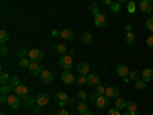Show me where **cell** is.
<instances>
[{
  "instance_id": "603a6c76",
  "label": "cell",
  "mask_w": 153,
  "mask_h": 115,
  "mask_svg": "<svg viewBox=\"0 0 153 115\" xmlns=\"http://www.w3.org/2000/svg\"><path fill=\"white\" fill-rule=\"evenodd\" d=\"M8 84L12 87V91H16V87H17L19 84H22V83L19 81V77H16V75H14V77H11V80H9V83H8Z\"/></svg>"
},
{
  "instance_id": "2e32d148",
  "label": "cell",
  "mask_w": 153,
  "mask_h": 115,
  "mask_svg": "<svg viewBox=\"0 0 153 115\" xmlns=\"http://www.w3.org/2000/svg\"><path fill=\"white\" fill-rule=\"evenodd\" d=\"M141 80H144L146 83L153 80V69H152V68H146V69L141 72Z\"/></svg>"
},
{
  "instance_id": "74e56055",
  "label": "cell",
  "mask_w": 153,
  "mask_h": 115,
  "mask_svg": "<svg viewBox=\"0 0 153 115\" xmlns=\"http://www.w3.org/2000/svg\"><path fill=\"white\" fill-rule=\"evenodd\" d=\"M80 84H86L87 83V75H78V78H76Z\"/></svg>"
},
{
  "instance_id": "836d02e7",
  "label": "cell",
  "mask_w": 153,
  "mask_h": 115,
  "mask_svg": "<svg viewBox=\"0 0 153 115\" xmlns=\"http://www.w3.org/2000/svg\"><path fill=\"white\" fill-rule=\"evenodd\" d=\"M28 54H29V51H25V49H19V51H17V55L22 57V58H26Z\"/></svg>"
},
{
  "instance_id": "681fc988",
  "label": "cell",
  "mask_w": 153,
  "mask_h": 115,
  "mask_svg": "<svg viewBox=\"0 0 153 115\" xmlns=\"http://www.w3.org/2000/svg\"><path fill=\"white\" fill-rule=\"evenodd\" d=\"M126 31L127 32H132V25H126Z\"/></svg>"
},
{
  "instance_id": "7a4b0ae2",
  "label": "cell",
  "mask_w": 153,
  "mask_h": 115,
  "mask_svg": "<svg viewBox=\"0 0 153 115\" xmlns=\"http://www.w3.org/2000/svg\"><path fill=\"white\" fill-rule=\"evenodd\" d=\"M43 57H45V54H43L42 49H31L29 54H28V58L31 61H37V63H40L43 60Z\"/></svg>"
},
{
  "instance_id": "60d3db41",
  "label": "cell",
  "mask_w": 153,
  "mask_h": 115,
  "mask_svg": "<svg viewBox=\"0 0 153 115\" xmlns=\"http://www.w3.org/2000/svg\"><path fill=\"white\" fill-rule=\"evenodd\" d=\"M0 54H2V57H5V55L8 54V48H6L5 45H2V46H0Z\"/></svg>"
},
{
  "instance_id": "d4e9b609",
  "label": "cell",
  "mask_w": 153,
  "mask_h": 115,
  "mask_svg": "<svg viewBox=\"0 0 153 115\" xmlns=\"http://www.w3.org/2000/svg\"><path fill=\"white\" fill-rule=\"evenodd\" d=\"M129 78H130V80H133V81L136 83L138 80H141V72H138V71H132V72L129 74Z\"/></svg>"
},
{
  "instance_id": "e0dca14e",
  "label": "cell",
  "mask_w": 153,
  "mask_h": 115,
  "mask_svg": "<svg viewBox=\"0 0 153 115\" xmlns=\"http://www.w3.org/2000/svg\"><path fill=\"white\" fill-rule=\"evenodd\" d=\"M60 37L61 38H65V40H74V31L69 29V28H65V29H61L60 31Z\"/></svg>"
},
{
  "instance_id": "1f68e13d",
  "label": "cell",
  "mask_w": 153,
  "mask_h": 115,
  "mask_svg": "<svg viewBox=\"0 0 153 115\" xmlns=\"http://www.w3.org/2000/svg\"><path fill=\"white\" fill-rule=\"evenodd\" d=\"M146 28H147V31H150L153 34V17H150V19L146 20Z\"/></svg>"
},
{
  "instance_id": "4316f807",
  "label": "cell",
  "mask_w": 153,
  "mask_h": 115,
  "mask_svg": "<svg viewBox=\"0 0 153 115\" xmlns=\"http://www.w3.org/2000/svg\"><path fill=\"white\" fill-rule=\"evenodd\" d=\"M76 112H80L81 115H84L87 112V105L84 103V101H81V103H78V106H76Z\"/></svg>"
},
{
  "instance_id": "7c38bea8",
  "label": "cell",
  "mask_w": 153,
  "mask_h": 115,
  "mask_svg": "<svg viewBox=\"0 0 153 115\" xmlns=\"http://www.w3.org/2000/svg\"><path fill=\"white\" fill-rule=\"evenodd\" d=\"M49 103V95L48 94H38L37 97H35V105H38V106H46Z\"/></svg>"
},
{
  "instance_id": "3957f363",
  "label": "cell",
  "mask_w": 153,
  "mask_h": 115,
  "mask_svg": "<svg viewBox=\"0 0 153 115\" xmlns=\"http://www.w3.org/2000/svg\"><path fill=\"white\" fill-rule=\"evenodd\" d=\"M11 109H19L20 108V105H22V98L20 97H17L16 94H11L9 97H8V103H6Z\"/></svg>"
},
{
  "instance_id": "83f0119b",
  "label": "cell",
  "mask_w": 153,
  "mask_h": 115,
  "mask_svg": "<svg viewBox=\"0 0 153 115\" xmlns=\"http://www.w3.org/2000/svg\"><path fill=\"white\" fill-rule=\"evenodd\" d=\"M81 40H83V43H84V45H91V43H92V34H91V32L83 34Z\"/></svg>"
},
{
  "instance_id": "cb8c5ba5",
  "label": "cell",
  "mask_w": 153,
  "mask_h": 115,
  "mask_svg": "<svg viewBox=\"0 0 153 115\" xmlns=\"http://www.w3.org/2000/svg\"><path fill=\"white\" fill-rule=\"evenodd\" d=\"M8 40H9V34H8V31L2 29V31H0V43H2V45H5Z\"/></svg>"
},
{
  "instance_id": "8fae6325",
  "label": "cell",
  "mask_w": 153,
  "mask_h": 115,
  "mask_svg": "<svg viewBox=\"0 0 153 115\" xmlns=\"http://www.w3.org/2000/svg\"><path fill=\"white\" fill-rule=\"evenodd\" d=\"M89 71H91V68H89V65L86 61H80L78 65H76V72L80 75H89Z\"/></svg>"
},
{
  "instance_id": "7dc6e473",
  "label": "cell",
  "mask_w": 153,
  "mask_h": 115,
  "mask_svg": "<svg viewBox=\"0 0 153 115\" xmlns=\"http://www.w3.org/2000/svg\"><path fill=\"white\" fill-rule=\"evenodd\" d=\"M57 115H68V111H65V109H60Z\"/></svg>"
},
{
  "instance_id": "f5cc1de1",
  "label": "cell",
  "mask_w": 153,
  "mask_h": 115,
  "mask_svg": "<svg viewBox=\"0 0 153 115\" xmlns=\"http://www.w3.org/2000/svg\"><path fill=\"white\" fill-rule=\"evenodd\" d=\"M0 115H6V114H5V112H2V114H0Z\"/></svg>"
},
{
  "instance_id": "30bf717a",
  "label": "cell",
  "mask_w": 153,
  "mask_h": 115,
  "mask_svg": "<svg viewBox=\"0 0 153 115\" xmlns=\"http://www.w3.org/2000/svg\"><path fill=\"white\" fill-rule=\"evenodd\" d=\"M14 94H16L17 97L23 98V97H26V95H29V89H28V86H25V84H19V86L16 87V91H14Z\"/></svg>"
},
{
  "instance_id": "5b68a950",
  "label": "cell",
  "mask_w": 153,
  "mask_h": 115,
  "mask_svg": "<svg viewBox=\"0 0 153 115\" xmlns=\"http://www.w3.org/2000/svg\"><path fill=\"white\" fill-rule=\"evenodd\" d=\"M95 106H97L100 111H106V109H109V98H107L106 95L98 97L97 101H95Z\"/></svg>"
},
{
  "instance_id": "db71d44e",
  "label": "cell",
  "mask_w": 153,
  "mask_h": 115,
  "mask_svg": "<svg viewBox=\"0 0 153 115\" xmlns=\"http://www.w3.org/2000/svg\"><path fill=\"white\" fill-rule=\"evenodd\" d=\"M150 115H153V112H152V114H150Z\"/></svg>"
},
{
  "instance_id": "6da1fadb",
  "label": "cell",
  "mask_w": 153,
  "mask_h": 115,
  "mask_svg": "<svg viewBox=\"0 0 153 115\" xmlns=\"http://www.w3.org/2000/svg\"><path fill=\"white\" fill-rule=\"evenodd\" d=\"M58 65H60V68H63L65 71H71V68H72V65H74L72 55H63V57H60Z\"/></svg>"
},
{
  "instance_id": "5bb4252c",
  "label": "cell",
  "mask_w": 153,
  "mask_h": 115,
  "mask_svg": "<svg viewBox=\"0 0 153 115\" xmlns=\"http://www.w3.org/2000/svg\"><path fill=\"white\" fill-rule=\"evenodd\" d=\"M117 74H118V77H121V78H127L129 74H130V71H129V68H127L126 65H118L117 66Z\"/></svg>"
},
{
  "instance_id": "ba28073f",
  "label": "cell",
  "mask_w": 153,
  "mask_h": 115,
  "mask_svg": "<svg viewBox=\"0 0 153 115\" xmlns=\"http://www.w3.org/2000/svg\"><path fill=\"white\" fill-rule=\"evenodd\" d=\"M107 98H120V89L115 87V86H107L106 87V94H104Z\"/></svg>"
},
{
  "instance_id": "4dcf8cb0",
  "label": "cell",
  "mask_w": 153,
  "mask_h": 115,
  "mask_svg": "<svg viewBox=\"0 0 153 115\" xmlns=\"http://www.w3.org/2000/svg\"><path fill=\"white\" fill-rule=\"evenodd\" d=\"M29 65H31V60H28V58H20V61H19V66L20 68H29Z\"/></svg>"
},
{
  "instance_id": "f6af8a7d",
  "label": "cell",
  "mask_w": 153,
  "mask_h": 115,
  "mask_svg": "<svg viewBox=\"0 0 153 115\" xmlns=\"http://www.w3.org/2000/svg\"><path fill=\"white\" fill-rule=\"evenodd\" d=\"M101 3H103V5H106V6H110L113 2H110V0H103V2H101Z\"/></svg>"
},
{
  "instance_id": "9a60e30c",
  "label": "cell",
  "mask_w": 153,
  "mask_h": 115,
  "mask_svg": "<svg viewBox=\"0 0 153 115\" xmlns=\"http://www.w3.org/2000/svg\"><path fill=\"white\" fill-rule=\"evenodd\" d=\"M139 9L143 12H152L153 2H150V0H143V2H139Z\"/></svg>"
},
{
  "instance_id": "b9f144b4",
  "label": "cell",
  "mask_w": 153,
  "mask_h": 115,
  "mask_svg": "<svg viewBox=\"0 0 153 115\" xmlns=\"http://www.w3.org/2000/svg\"><path fill=\"white\" fill-rule=\"evenodd\" d=\"M107 115H121L118 109H109L107 111Z\"/></svg>"
},
{
  "instance_id": "52a82bcc",
  "label": "cell",
  "mask_w": 153,
  "mask_h": 115,
  "mask_svg": "<svg viewBox=\"0 0 153 115\" xmlns=\"http://www.w3.org/2000/svg\"><path fill=\"white\" fill-rule=\"evenodd\" d=\"M28 71H29V74H32V75H42L43 68H42L40 63H37V61H31V65H29Z\"/></svg>"
},
{
  "instance_id": "484cf974",
  "label": "cell",
  "mask_w": 153,
  "mask_h": 115,
  "mask_svg": "<svg viewBox=\"0 0 153 115\" xmlns=\"http://www.w3.org/2000/svg\"><path fill=\"white\" fill-rule=\"evenodd\" d=\"M9 75L6 74V72H2V74H0V83H2V86H6L8 83H9Z\"/></svg>"
},
{
  "instance_id": "f546056e",
  "label": "cell",
  "mask_w": 153,
  "mask_h": 115,
  "mask_svg": "<svg viewBox=\"0 0 153 115\" xmlns=\"http://www.w3.org/2000/svg\"><path fill=\"white\" fill-rule=\"evenodd\" d=\"M126 43H127V45H133V43H135V35H133V32H127V34H126Z\"/></svg>"
},
{
  "instance_id": "ab89813d",
  "label": "cell",
  "mask_w": 153,
  "mask_h": 115,
  "mask_svg": "<svg viewBox=\"0 0 153 115\" xmlns=\"http://www.w3.org/2000/svg\"><path fill=\"white\" fill-rule=\"evenodd\" d=\"M146 43H147V46H149V48H152V49H153V34H150V35L147 37Z\"/></svg>"
},
{
  "instance_id": "7bdbcfd3",
  "label": "cell",
  "mask_w": 153,
  "mask_h": 115,
  "mask_svg": "<svg viewBox=\"0 0 153 115\" xmlns=\"http://www.w3.org/2000/svg\"><path fill=\"white\" fill-rule=\"evenodd\" d=\"M97 98H98V97H97L95 94H91V95H89V98H87V100L91 101V103H95V101H97Z\"/></svg>"
},
{
  "instance_id": "44dd1931",
  "label": "cell",
  "mask_w": 153,
  "mask_h": 115,
  "mask_svg": "<svg viewBox=\"0 0 153 115\" xmlns=\"http://www.w3.org/2000/svg\"><path fill=\"white\" fill-rule=\"evenodd\" d=\"M54 49H55V52H57V54H60L61 57L65 55V54H66V51H68V48H66L65 45H63V43H57V45L54 46Z\"/></svg>"
},
{
  "instance_id": "f907efd6",
  "label": "cell",
  "mask_w": 153,
  "mask_h": 115,
  "mask_svg": "<svg viewBox=\"0 0 153 115\" xmlns=\"http://www.w3.org/2000/svg\"><path fill=\"white\" fill-rule=\"evenodd\" d=\"M84 115H94V114H92V112H91V111H87V112H86V114H84Z\"/></svg>"
},
{
  "instance_id": "9c48e42d",
  "label": "cell",
  "mask_w": 153,
  "mask_h": 115,
  "mask_svg": "<svg viewBox=\"0 0 153 115\" xmlns=\"http://www.w3.org/2000/svg\"><path fill=\"white\" fill-rule=\"evenodd\" d=\"M61 80H63V83H65V84H72V83L75 81V75H74L71 71H63Z\"/></svg>"
},
{
  "instance_id": "d590c367",
  "label": "cell",
  "mask_w": 153,
  "mask_h": 115,
  "mask_svg": "<svg viewBox=\"0 0 153 115\" xmlns=\"http://www.w3.org/2000/svg\"><path fill=\"white\" fill-rule=\"evenodd\" d=\"M76 97H78L81 101H84V100H87L89 97H87V94L84 92V91H78V92H76Z\"/></svg>"
},
{
  "instance_id": "f1b7e54d",
  "label": "cell",
  "mask_w": 153,
  "mask_h": 115,
  "mask_svg": "<svg viewBox=\"0 0 153 115\" xmlns=\"http://www.w3.org/2000/svg\"><path fill=\"white\" fill-rule=\"evenodd\" d=\"M94 94H95L97 97H103V95L106 94V87H104V86H97L95 91H94Z\"/></svg>"
},
{
  "instance_id": "816d5d0a",
  "label": "cell",
  "mask_w": 153,
  "mask_h": 115,
  "mask_svg": "<svg viewBox=\"0 0 153 115\" xmlns=\"http://www.w3.org/2000/svg\"><path fill=\"white\" fill-rule=\"evenodd\" d=\"M121 115H130V114H129V112H127V111H126V112H123Z\"/></svg>"
},
{
  "instance_id": "4fadbf2b",
  "label": "cell",
  "mask_w": 153,
  "mask_h": 115,
  "mask_svg": "<svg viewBox=\"0 0 153 115\" xmlns=\"http://www.w3.org/2000/svg\"><path fill=\"white\" fill-rule=\"evenodd\" d=\"M40 77H42V81H43L45 84H52V83H54V75H52V72L43 71Z\"/></svg>"
},
{
  "instance_id": "8992f818",
  "label": "cell",
  "mask_w": 153,
  "mask_h": 115,
  "mask_svg": "<svg viewBox=\"0 0 153 115\" xmlns=\"http://www.w3.org/2000/svg\"><path fill=\"white\" fill-rule=\"evenodd\" d=\"M68 101H69L68 94H65V92H57V94H55V103H57L58 106H61V108L66 106Z\"/></svg>"
},
{
  "instance_id": "f35d334b",
  "label": "cell",
  "mask_w": 153,
  "mask_h": 115,
  "mask_svg": "<svg viewBox=\"0 0 153 115\" xmlns=\"http://www.w3.org/2000/svg\"><path fill=\"white\" fill-rule=\"evenodd\" d=\"M89 9H91L94 14H98V3H91L89 5Z\"/></svg>"
},
{
  "instance_id": "8d00e7d4",
  "label": "cell",
  "mask_w": 153,
  "mask_h": 115,
  "mask_svg": "<svg viewBox=\"0 0 153 115\" xmlns=\"http://www.w3.org/2000/svg\"><path fill=\"white\" fill-rule=\"evenodd\" d=\"M135 9H136V5H135L133 2H129V3H127V11H129L130 14H133Z\"/></svg>"
},
{
  "instance_id": "277c9868",
  "label": "cell",
  "mask_w": 153,
  "mask_h": 115,
  "mask_svg": "<svg viewBox=\"0 0 153 115\" xmlns=\"http://www.w3.org/2000/svg\"><path fill=\"white\" fill-rule=\"evenodd\" d=\"M94 22H95V26L104 28L107 25V17L103 14V12H98V14H95V17H94Z\"/></svg>"
},
{
  "instance_id": "d6a6232c",
  "label": "cell",
  "mask_w": 153,
  "mask_h": 115,
  "mask_svg": "<svg viewBox=\"0 0 153 115\" xmlns=\"http://www.w3.org/2000/svg\"><path fill=\"white\" fill-rule=\"evenodd\" d=\"M110 9H112L113 12H120V11H121V3H120V2H113V3L110 5Z\"/></svg>"
},
{
  "instance_id": "7402d4cb",
  "label": "cell",
  "mask_w": 153,
  "mask_h": 115,
  "mask_svg": "<svg viewBox=\"0 0 153 115\" xmlns=\"http://www.w3.org/2000/svg\"><path fill=\"white\" fill-rule=\"evenodd\" d=\"M126 108H127V101H124L123 98H117V100H115V109L123 111Z\"/></svg>"
},
{
  "instance_id": "ac0fdd59",
  "label": "cell",
  "mask_w": 153,
  "mask_h": 115,
  "mask_svg": "<svg viewBox=\"0 0 153 115\" xmlns=\"http://www.w3.org/2000/svg\"><path fill=\"white\" fill-rule=\"evenodd\" d=\"M87 84L89 86H100V77L97 74H89L87 75Z\"/></svg>"
},
{
  "instance_id": "e575fe53",
  "label": "cell",
  "mask_w": 153,
  "mask_h": 115,
  "mask_svg": "<svg viewBox=\"0 0 153 115\" xmlns=\"http://www.w3.org/2000/svg\"><path fill=\"white\" fill-rule=\"evenodd\" d=\"M135 87L141 91V89H144V87H146V81H144V80H138V81L135 83Z\"/></svg>"
},
{
  "instance_id": "ffe728a7",
  "label": "cell",
  "mask_w": 153,
  "mask_h": 115,
  "mask_svg": "<svg viewBox=\"0 0 153 115\" xmlns=\"http://www.w3.org/2000/svg\"><path fill=\"white\" fill-rule=\"evenodd\" d=\"M126 111L129 112L130 115H139L138 114V105L135 103V101H127V108Z\"/></svg>"
},
{
  "instance_id": "d6986e66",
  "label": "cell",
  "mask_w": 153,
  "mask_h": 115,
  "mask_svg": "<svg viewBox=\"0 0 153 115\" xmlns=\"http://www.w3.org/2000/svg\"><path fill=\"white\" fill-rule=\"evenodd\" d=\"M22 105H23L25 108H34V106H35V98L31 97V95L23 97V98H22Z\"/></svg>"
},
{
  "instance_id": "ee69618b",
  "label": "cell",
  "mask_w": 153,
  "mask_h": 115,
  "mask_svg": "<svg viewBox=\"0 0 153 115\" xmlns=\"http://www.w3.org/2000/svg\"><path fill=\"white\" fill-rule=\"evenodd\" d=\"M68 105H69V106H78V103H76L75 100H72V98H69V101H68Z\"/></svg>"
},
{
  "instance_id": "bcb514c9",
  "label": "cell",
  "mask_w": 153,
  "mask_h": 115,
  "mask_svg": "<svg viewBox=\"0 0 153 115\" xmlns=\"http://www.w3.org/2000/svg\"><path fill=\"white\" fill-rule=\"evenodd\" d=\"M32 109H34V112H35V114H40V106H38V105H35Z\"/></svg>"
},
{
  "instance_id": "c3c4849f",
  "label": "cell",
  "mask_w": 153,
  "mask_h": 115,
  "mask_svg": "<svg viewBox=\"0 0 153 115\" xmlns=\"http://www.w3.org/2000/svg\"><path fill=\"white\" fill-rule=\"evenodd\" d=\"M52 35H54V37H60V31L54 29V31H52Z\"/></svg>"
}]
</instances>
